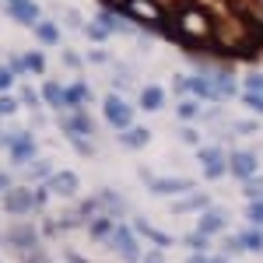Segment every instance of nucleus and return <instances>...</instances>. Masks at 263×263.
<instances>
[{"label": "nucleus", "instance_id": "nucleus-1", "mask_svg": "<svg viewBox=\"0 0 263 263\" xmlns=\"http://www.w3.org/2000/svg\"><path fill=\"white\" fill-rule=\"evenodd\" d=\"M123 11H126L130 18H137V21H147V25H162L165 21V11H162L158 0H126Z\"/></svg>", "mask_w": 263, "mask_h": 263}, {"label": "nucleus", "instance_id": "nucleus-2", "mask_svg": "<svg viewBox=\"0 0 263 263\" xmlns=\"http://www.w3.org/2000/svg\"><path fill=\"white\" fill-rule=\"evenodd\" d=\"M130 116H134V112H130V105H126L120 95H109V99H105V120L112 123V126H130Z\"/></svg>", "mask_w": 263, "mask_h": 263}, {"label": "nucleus", "instance_id": "nucleus-3", "mask_svg": "<svg viewBox=\"0 0 263 263\" xmlns=\"http://www.w3.org/2000/svg\"><path fill=\"white\" fill-rule=\"evenodd\" d=\"M7 11H11V18H18L21 25H39V7H35L32 0H18V4H11Z\"/></svg>", "mask_w": 263, "mask_h": 263}, {"label": "nucleus", "instance_id": "nucleus-4", "mask_svg": "<svg viewBox=\"0 0 263 263\" xmlns=\"http://www.w3.org/2000/svg\"><path fill=\"white\" fill-rule=\"evenodd\" d=\"M232 172H235V176H242V179H249V176L256 172V158H253V155H246V151H239V155L232 158Z\"/></svg>", "mask_w": 263, "mask_h": 263}, {"label": "nucleus", "instance_id": "nucleus-5", "mask_svg": "<svg viewBox=\"0 0 263 263\" xmlns=\"http://www.w3.org/2000/svg\"><path fill=\"white\" fill-rule=\"evenodd\" d=\"M162 102H165V91L158 88V84H147L141 91V105L144 109H162Z\"/></svg>", "mask_w": 263, "mask_h": 263}, {"label": "nucleus", "instance_id": "nucleus-6", "mask_svg": "<svg viewBox=\"0 0 263 263\" xmlns=\"http://www.w3.org/2000/svg\"><path fill=\"white\" fill-rule=\"evenodd\" d=\"M35 35H39L46 46H57V42H60V28H57L53 21H39V25H35Z\"/></svg>", "mask_w": 263, "mask_h": 263}, {"label": "nucleus", "instance_id": "nucleus-7", "mask_svg": "<svg viewBox=\"0 0 263 263\" xmlns=\"http://www.w3.org/2000/svg\"><path fill=\"white\" fill-rule=\"evenodd\" d=\"M49 190H57V193H74V190H78V176H70V172H60V176H53Z\"/></svg>", "mask_w": 263, "mask_h": 263}, {"label": "nucleus", "instance_id": "nucleus-8", "mask_svg": "<svg viewBox=\"0 0 263 263\" xmlns=\"http://www.w3.org/2000/svg\"><path fill=\"white\" fill-rule=\"evenodd\" d=\"M200 158L207 162V176H221V172H224V165H221V151L207 147V151H200Z\"/></svg>", "mask_w": 263, "mask_h": 263}, {"label": "nucleus", "instance_id": "nucleus-9", "mask_svg": "<svg viewBox=\"0 0 263 263\" xmlns=\"http://www.w3.org/2000/svg\"><path fill=\"white\" fill-rule=\"evenodd\" d=\"M88 95H91V91H88L84 84H74L70 91H63V105H70V109H78V105H81V102L88 99Z\"/></svg>", "mask_w": 263, "mask_h": 263}, {"label": "nucleus", "instance_id": "nucleus-10", "mask_svg": "<svg viewBox=\"0 0 263 263\" xmlns=\"http://www.w3.org/2000/svg\"><path fill=\"white\" fill-rule=\"evenodd\" d=\"M63 126H67L74 137H78V134H91V120H88V116H74V120L63 123Z\"/></svg>", "mask_w": 263, "mask_h": 263}, {"label": "nucleus", "instance_id": "nucleus-11", "mask_svg": "<svg viewBox=\"0 0 263 263\" xmlns=\"http://www.w3.org/2000/svg\"><path fill=\"white\" fill-rule=\"evenodd\" d=\"M123 144H130V147H141V144H147V130H134V126H126Z\"/></svg>", "mask_w": 263, "mask_h": 263}, {"label": "nucleus", "instance_id": "nucleus-12", "mask_svg": "<svg viewBox=\"0 0 263 263\" xmlns=\"http://www.w3.org/2000/svg\"><path fill=\"white\" fill-rule=\"evenodd\" d=\"M116 242H120V253L123 256H126V260H134V256H137V249H134V242H130V235H126V232H116Z\"/></svg>", "mask_w": 263, "mask_h": 263}, {"label": "nucleus", "instance_id": "nucleus-13", "mask_svg": "<svg viewBox=\"0 0 263 263\" xmlns=\"http://www.w3.org/2000/svg\"><path fill=\"white\" fill-rule=\"evenodd\" d=\"M7 207H11V211H25V207H32V193H11V197H7Z\"/></svg>", "mask_w": 263, "mask_h": 263}, {"label": "nucleus", "instance_id": "nucleus-14", "mask_svg": "<svg viewBox=\"0 0 263 263\" xmlns=\"http://www.w3.org/2000/svg\"><path fill=\"white\" fill-rule=\"evenodd\" d=\"M99 21L105 25V28H109V32H116V28H120V32H126V25H123V21L116 18L112 11H102V14H99Z\"/></svg>", "mask_w": 263, "mask_h": 263}, {"label": "nucleus", "instance_id": "nucleus-15", "mask_svg": "<svg viewBox=\"0 0 263 263\" xmlns=\"http://www.w3.org/2000/svg\"><path fill=\"white\" fill-rule=\"evenodd\" d=\"M42 95H46V102H49V105H60V102H63V88H60L57 81H49Z\"/></svg>", "mask_w": 263, "mask_h": 263}, {"label": "nucleus", "instance_id": "nucleus-16", "mask_svg": "<svg viewBox=\"0 0 263 263\" xmlns=\"http://www.w3.org/2000/svg\"><path fill=\"white\" fill-rule=\"evenodd\" d=\"M176 190H186V182L182 179H162V182H155V193H176Z\"/></svg>", "mask_w": 263, "mask_h": 263}, {"label": "nucleus", "instance_id": "nucleus-17", "mask_svg": "<svg viewBox=\"0 0 263 263\" xmlns=\"http://www.w3.org/2000/svg\"><path fill=\"white\" fill-rule=\"evenodd\" d=\"M239 242H242V249H263V235L260 232H246Z\"/></svg>", "mask_w": 263, "mask_h": 263}, {"label": "nucleus", "instance_id": "nucleus-18", "mask_svg": "<svg viewBox=\"0 0 263 263\" xmlns=\"http://www.w3.org/2000/svg\"><path fill=\"white\" fill-rule=\"evenodd\" d=\"M218 228H221V214H207V218L200 221V232H203V235H207V232H218Z\"/></svg>", "mask_w": 263, "mask_h": 263}, {"label": "nucleus", "instance_id": "nucleus-19", "mask_svg": "<svg viewBox=\"0 0 263 263\" xmlns=\"http://www.w3.org/2000/svg\"><path fill=\"white\" fill-rule=\"evenodd\" d=\"M246 193H249L253 200H263V179H253V176H249V182H246Z\"/></svg>", "mask_w": 263, "mask_h": 263}, {"label": "nucleus", "instance_id": "nucleus-20", "mask_svg": "<svg viewBox=\"0 0 263 263\" xmlns=\"http://www.w3.org/2000/svg\"><path fill=\"white\" fill-rule=\"evenodd\" d=\"M42 67H46V63H42L39 53H28V57H25V70H35V74H42Z\"/></svg>", "mask_w": 263, "mask_h": 263}, {"label": "nucleus", "instance_id": "nucleus-21", "mask_svg": "<svg viewBox=\"0 0 263 263\" xmlns=\"http://www.w3.org/2000/svg\"><path fill=\"white\" fill-rule=\"evenodd\" d=\"M246 105H249L253 112H263V95H256V91H246Z\"/></svg>", "mask_w": 263, "mask_h": 263}, {"label": "nucleus", "instance_id": "nucleus-22", "mask_svg": "<svg viewBox=\"0 0 263 263\" xmlns=\"http://www.w3.org/2000/svg\"><path fill=\"white\" fill-rule=\"evenodd\" d=\"M14 109H18V102H14V99H7V95H0V116H11Z\"/></svg>", "mask_w": 263, "mask_h": 263}, {"label": "nucleus", "instance_id": "nucleus-23", "mask_svg": "<svg viewBox=\"0 0 263 263\" xmlns=\"http://www.w3.org/2000/svg\"><path fill=\"white\" fill-rule=\"evenodd\" d=\"M179 116H182V120H193V116H197V102H182Z\"/></svg>", "mask_w": 263, "mask_h": 263}, {"label": "nucleus", "instance_id": "nucleus-24", "mask_svg": "<svg viewBox=\"0 0 263 263\" xmlns=\"http://www.w3.org/2000/svg\"><path fill=\"white\" fill-rule=\"evenodd\" d=\"M11 84H14V74H11L7 67H0V91H7Z\"/></svg>", "mask_w": 263, "mask_h": 263}, {"label": "nucleus", "instance_id": "nucleus-25", "mask_svg": "<svg viewBox=\"0 0 263 263\" xmlns=\"http://www.w3.org/2000/svg\"><path fill=\"white\" fill-rule=\"evenodd\" d=\"M246 91H256V95H263V78H246Z\"/></svg>", "mask_w": 263, "mask_h": 263}, {"label": "nucleus", "instance_id": "nucleus-26", "mask_svg": "<svg viewBox=\"0 0 263 263\" xmlns=\"http://www.w3.org/2000/svg\"><path fill=\"white\" fill-rule=\"evenodd\" d=\"M88 35H91V39H105L109 28H105V25H88Z\"/></svg>", "mask_w": 263, "mask_h": 263}, {"label": "nucleus", "instance_id": "nucleus-27", "mask_svg": "<svg viewBox=\"0 0 263 263\" xmlns=\"http://www.w3.org/2000/svg\"><path fill=\"white\" fill-rule=\"evenodd\" d=\"M249 218H253V221H263V200H253V207H249Z\"/></svg>", "mask_w": 263, "mask_h": 263}, {"label": "nucleus", "instance_id": "nucleus-28", "mask_svg": "<svg viewBox=\"0 0 263 263\" xmlns=\"http://www.w3.org/2000/svg\"><path fill=\"white\" fill-rule=\"evenodd\" d=\"M21 102H32V105H35V91H32V88H25V91H21Z\"/></svg>", "mask_w": 263, "mask_h": 263}, {"label": "nucleus", "instance_id": "nucleus-29", "mask_svg": "<svg viewBox=\"0 0 263 263\" xmlns=\"http://www.w3.org/2000/svg\"><path fill=\"white\" fill-rule=\"evenodd\" d=\"M253 7H256V11H260V18H263V0H253Z\"/></svg>", "mask_w": 263, "mask_h": 263}, {"label": "nucleus", "instance_id": "nucleus-30", "mask_svg": "<svg viewBox=\"0 0 263 263\" xmlns=\"http://www.w3.org/2000/svg\"><path fill=\"white\" fill-rule=\"evenodd\" d=\"M7 186H11V182H7V176H0V190H7Z\"/></svg>", "mask_w": 263, "mask_h": 263}, {"label": "nucleus", "instance_id": "nucleus-31", "mask_svg": "<svg viewBox=\"0 0 263 263\" xmlns=\"http://www.w3.org/2000/svg\"><path fill=\"white\" fill-rule=\"evenodd\" d=\"M190 263H203V256H193V260H190Z\"/></svg>", "mask_w": 263, "mask_h": 263}, {"label": "nucleus", "instance_id": "nucleus-32", "mask_svg": "<svg viewBox=\"0 0 263 263\" xmlns=\"http://www.w3.org/2000/svg\"><path fill=\"white\" fill-rule=\"evenodd\" d=\"M7 4H18V0H7Z\"/></svg>", "mask_w": 263, "mask_h": 263}]
</instances>
